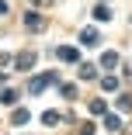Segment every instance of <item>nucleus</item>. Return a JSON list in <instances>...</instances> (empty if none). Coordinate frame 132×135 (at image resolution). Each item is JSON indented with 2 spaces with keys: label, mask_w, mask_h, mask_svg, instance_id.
<instances>
[{
  "label": "nucleus",
  "mask_w": 132,
  "mask_h": 135,
  "mask_svg": "<svg viewBox=\"0 0 132 135\" xmlns=\"http://www.w3.org/2000/svg\"><path fill=\"white\" fill-rule=\"evenodd\" d=\"M94 17H97V21H108V17H111V11H108V7H104V4H101V7L94 11Z\"/></svg>",
  "instance_id": "obj_10"
},
{
  "label": "nucleus",
  "mask_w": 132,
  "mask_h": 135,
  "mask_svg": "<svg viewBox=\"0 0 132 135\" xmlns=\"http://www.w3.org/2000/svg\"><path fill=\"white\" fill-rule=\"evenodd\" d=\"M24 28H31V31H42V28H45V21H42L38 14H24Z\"/></svg>",
  "instance_id": "obj_1"
},
{
  "label": "nucleus",
  "mask_w": 132,
  "mask_h": 135,
  "mask_svg": "<svg viewBox=\"0 0 132 135\" xmlns=\"http://www.w3.org/2000/svg\"><path fill=\"white\" fill-rule=\"evenodd\" d=\"M76 135H94V125L87 121V125H80V132H76Z\"/></svg>",
  "instance_id": "obj_14"
},
{
  "label": "nucleus",
  "mask_w": 132,
  "mask_h": 135,
  "mask_svg": "<svg viewBox=\"0 0 132 135\" xmlns=\"http://www.w3.org/2000/svg\"><path fill=\"white\" fill-rule=\"evenodd\" d=\"M80 42H84V45H94V42H97V31H94V28H87V31L80 35Z\"/></svg>",
  "instance_id": "obj_5"
},
{
  "label": "nucleus",
  "mask_w": 132,
  "mask_h": 135,
  "mask_svg": "<svg viewBox=\"0 0 132 135\" xmlns=\"http://www.w3.org/2000/svg\"><path fill=\"white\" fill-rule=\"evenodd\" d=\"M56 56H59V59H66V62H76V59H80V52L70 49V45H63V49H56Z\"/></svg>",
  "instance_id": "obj_2"
},
{
  "label": "nucleus",
  "mask_w": 132,
  "mask_h": 135,
  "mask_svg": "<svg viewBox=\"0 0 132 135\" xmlns=\"http://www.w3.org/2000/svg\"><path fill=\"white\" fill-rule=\"evenodd\" d=\"M35 4H38V7H45V4H52V0H35Z\"/></svg>",
  "instance_id": "obj_15"
},
{
  "label": "nucleus",
  "mask_w": 132,
  "mask_h": 135,
  "mask_svg": "<svg viewBox=\"0 0 132 135\" xmlns=\"http://www.w3.org/2000/svg\"><path fill=\"white\" fill-rule=\"evenodd\" d=\"M90 114H104V100H90Z\"/></svg>",
  "instance_id": "obj_12"
},
{
  "label": "nucleus",
  "mask_w": 132,
  "mask_h": 135,
  "mask_svg": "<svg viewBox=\"0 0 132 135\" xmlns=\"http://www.w3.org/2000/svg\"><path fill=\"white\" fill-rule=\"evenodd\" d=\"M101 66L115 69V66H118V56H115V52H104V56H101Z\"/></svg>",
  "instance_id": "obj_4"
},
{
  "label": "nucleus",
  "mask_w": 132,
  "mask_h": 135,
  "mask_svg": "<svg viewBox=\"0 0 132 135\" xmlns=\"http://www.w3.org/2000/svg\"><path fill=\"white\" fill-rule=\"evenodd\" d=\"M104 125H108V132H118V128H122V121H118L115 114H108V118H104Z\"/></svg>",
  "instance_id": "obj_9"
},
{
  "label": "nucleus",
  "mask_w": 132,
  "mask_h": 135,
  "mask_svg": "<svg viewBox=\"0 0 132 135\" xmlns=\"http://www.w3.org/2000/svg\"><path fill=\"white\" fill-rule=\"evenodd\" d=\"M101 87H104V90H118V76H104Z\"/></svg>",
  "instance_id": "obj_6"
},
{
  "label": "nucleus",
  "mask_w": 132,
  "mask_h": 135,
  "mask_svg": "<svg viewBox=\"0 0 132 135\" xmlns=\"http://www.w3.org/2000/svg\"><path fill=\"white\" fill-rule=\"evenodd\" d=\"M14 125H24V121H28V111H24V107H17V111H14V118H11Z\"/></svg>",
  "instance_id": "obj_7"
},
{
  "label": "nucleus",
  "mask_w": 132,
  "mask_h": 135,
  "mask_svg": "<svg viewBox=\"0 0 132 135\" xmlns=\"http://www.w3.org/2000/svg\"><path fill=\"white\" fill-rule=\"evenodd\" d=\"M17 66H21V69H31V66H35V56H31V52H24V56H17Z\"/></svg>",
  "instance_id": "obj_3"
},
{
  "label": "nucleus",
  "mask_w": 132,
  "mask_h": 135,
  "mask_svg": "<svg viewBox=\"0 0 132 135\" xmlns=\"http://www.w3.org/2000/svg\"><path fill=\"white\" fill-rule=\"evenodd\" d=\"M90 76H94V66L84 62V66H80V80H90Z\"/></svg>",
  "instance_id": "obj_11"
},
{
  "label": "nucleus",
  "mask_w": 132,
  "mask_h": 135,
  "mask_svg": "<svg viewBox=\"0 0 132 135\" xmlns=\"http://www.w3.org/2000/svg\"><path fill=\"white\" fill-rule=\"evenodd\" d=\"M42 121L52 128V125H59V114H56V111H45V114H42Z\"/></svg>",
  "instance_id": "obj_8"
},
{
  "label": "nucleus",
  "mask_w": 132,
  "mask_h": 135,
  "mask_svg": "<svg viewBox=\"0 0 132 135\" xmlns=\"http://www.w3.org/2000/svg\"><path fill=\"white\" fill-rule=\"evenodd\" d=\"M118 107H122V111H129V107H132V97L125 94V97H118Z\"/></svg>",
  "instance_id": "obj_13"
}]
</instances>
